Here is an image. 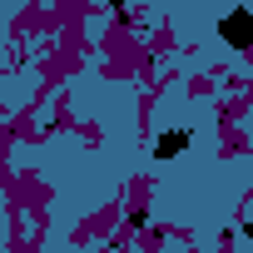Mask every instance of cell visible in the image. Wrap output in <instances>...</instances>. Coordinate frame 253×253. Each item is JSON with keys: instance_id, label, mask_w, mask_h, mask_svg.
Masks as SVG:
<instances>
[{"instance_id": "1", "label": "cell", "mask_w": 253, "mask_h": 253, "mask_svg": "<svg viewBox=\"0 0 253 253\" xmlns=\"http://www.w3.org/2000/svg\"><path fill=\"white\" fill-rule=\"evenodd\" d=\"M218 30H223V40H228L233 50H248V40H253V10H248V5H238L233 15H223V25H218Z\"/></svg>"}, {"instance_id": "2", "label": "cell", "mask_w": 253, "mask_h": 253, "mask_svg": "<svg viewBox=\"0 0 253 253\" xmlns=\"http://www.w3.org/2000/svg\"><path fill=\"white\" fill-rule=\"evenodd\" d=\"M189 144H194V129H164L159 144H154V159H174V154H184Z\"/></svg>"}]
</instances>
